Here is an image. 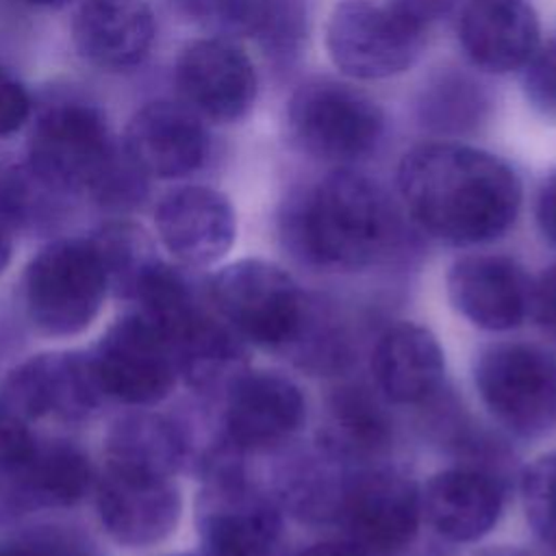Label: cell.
<instances>
[{
  "mask_svg": "<svg viewBox=\"0 0 556 556\" xmlns=\"http://www.w3.org/2000/svg\"><path fill=\"white\" fill-rule=\"evenodd\" d=\"M400 198L419 228L452 245L502 237L521 208V180L500 156L454 141L421 143L397 167Z\"/></svg>",
  "mask_w": 556,
  "mask_h": 556,
  "instance_id": "obj_1",
  "label": "cell"
},
{
  "mask_svg": "<svg viewBox=\"0 0 556 556\" xmlns=\"http://www.w3.org/2000/svg\"><path fill=\"white\" fill-rule=\"evenodd\" d=\"M293 252L330 269H363L400 241L402 222L389 193L365 174L337 169L293 193L282 211Z\"/></svg>",
  "mask_w": 556,
  "mask_h": 556,
  "instance_id": "obj_2",
  "label": "cell"
},
{
  "mask_svg": "<svg viewBox=\"0 0 556 556\" xmlns=\"http://www.w3.org/2000/svg\"><path fill=\"white\" fill-rule=\"evenodd\" d=\"M26 163L65 193H87L104 208H135L148 195L150 176L91 104L65 102L46 111L30 132Z\"/></svg>",
  "mask_w": 556,
  "mask_h": 556,
  "instance_id": "obj_3",
  "label": "cell"
},
{
  "mask_svg": "<svg viewBox=\"0 0 556 556\" xmlns=\"http://www.w3.org/2000/svg\"><path fill=\"white\" fill-rule=\"evenodd\" d=\"M208 291L217 315L243 341L269 350H291L313 308L282 267L261 258H241L222 267Z\"/></svg>",
  "mask_w": 556,
  "mask_h": 556,
  "instance_id": "obj_4",
  "label": "cell"
},
{
  "mask_svg": "<svg viewBox=\"0 0 556 556\" xmlns=\"http://www.w3.org/2000/svg\"><path fill=\"white\" fill-rule=\"evenodd\" d=\"M24 308L48 337H72L89 328L102 311L109 282L89 239H54L24 271Z\"/></svg>",
  "mask_w": 556,
  "mask_h": 556,
  "instance_id": "obj_5",
  "label": "cell"
},
{
  "mask_svg": "<svg viewBox=\"0 0 556 556\" xmlns=\"http://www.w3.org/2000/svg\"><path fill=\"white\" fill-rule=\"evenodd\" d=\"M287 130L295 148L326 163L369 156L384 135V113L365 91L337 80L311 78L287 104Z\"/></svg>",
  "mask_w": 556,
  "mask_h": 556,
  "instance_id": "obj_6",
  "label": "cell"
},
{
  "mask_svg": "<svg viewBox=\"0 0 556 556\" xmlns=\"http://www.w3.org/2000/svg\"><path fill=\"white\" fill-rule=\"evenodd\" d=\"M195 528L204 556H276L282 508L271 489L256 482L245 463H237L202 478Z\"/></svg>",
  "mask_w": 556,
  "mask_h": 556,
  "instance_id": "obj_7",
  "label": "cell"
},
{
  "mask_svg": "<svg viewBox=\"0 0 556 556\" xmlns=\"http://www.w3.org/2000/svg\"><path fill=\"white\" fill-rule=\"evenodd\" d=\"M473 382L493 419L521 439L556 432V354L506 341L480 352Z\"/></svg>",
  "mask_w": 556,
  "mask_h": 556,
  "instance_id": "obj_8",
  "label": "cell"
},
{
  "mask_svg": "<svg viewBox=\"0 0 556 556\" xmlns=\"http://www.w3.org/2000/svg\"><path fill=\"white\" fill-rule=\"evenodd\" d=\"M428 28L395 2H339L326 24V50L350 78L378 80L406 72L426 46Z\"/></svg>",
  "mask_w": 556,
  "mask_h": 556,
  "instance_id": "obj_9",
  "label": "cell"
},
{
  "mask_svg": "<svg viewBox=\"0 0 556 556\" xmlns=\"http://www.w3.org/2000/svg\"><path fill=\"white\" fill-rule=\"evenodd\" d=\"M421 517V489L413 478L384 463L350 467L334 521L343 539L371 556H389L415 539Z\"/></svg>",
  "mask_w": 556,
  "mask_h": 556,
  "instance_id": "obj_10",
  "label": "cell"
},
{
  "mask_svg": "<svg viewBox=\"0 0 556 556\" xmlns=\"http://www.w3.org/2000/svg\"><path fill=\"white\" fill-rule=\"evenodd\" d=\"M89 356L104 395L128 406L159 404L180 378L172 343L137 311L111 324Z\"/></svg>",
  "mask_w": 556,
  "mask_h": 556,
  "instance_id": "obj_11",
  "label": "cell"
},
{
  "mask_svg": "<svg viewBox=\"0 0 556 556\" xmlns=\"http://www.w3.org/2000/svg\"><path fill=\"white\" fill-rule=\"evenodd\" d=\"M217 404L224 439L245 456L282 450L306 421L300 387L267 369L248 367Z\"/></svg>",
  "mask_w": 556,
  "mask_h": 556,
  "instance_id": "obj_12",
  "label": "cell"
},
{
  "mask_svg": "<svg viewBox=\"0 0 556 556\" xmlns=\"http://www.w3.org/2000/svg\"><path fill=\"white\" fill-rule=\"evenodd\" d=\"M2 397L22 421L72 424L89 419L106 395L89 354L46 352L9 371Z\"/></svg>",
  "mask_w": 556,
  "mask_h": 556,
  "instance_id": "obj_13",
  "label": "cell"
},
{
  "mask_svg": "<svg viewBox=\"0 0 556 556\" xmlns=\"http://www.w3.org/2000/svg\"><path fill=\"white\" fill-rule=\"evenodd\" d=\"M176 85L185 104L202 119H243L258 91L250 56L230 39L204 37L187 43L176 61Z\"/></svg>",
  "mask_w": 556,
  "mask_h": 556,
  "instance_id": "obj_14",
  "label": "cell"
},
{
  "mask_svg": "<svg viewBox=\"0 0 556 556\" xmlns=\"http://www.w3.org/2000/svg\"><path fill=\"white\" fill-rule=\"evenodd\" d=\"M96 506L104 530L128 547L165 541L178 526L182 497L174 478L104 467L96 482Z\"/></svg>",
  "mask_w": 556,
  "mask_h": 556,
  "instance_id": "obj_15",
  "label": "cell"
},
{
  "mask_svg": "<svg viewBox=\"0 0 556 556\" xmlns=\"http://www.w3.org/2000/svg\"><path fill=\"white\" fill-rule=\"evenodd\" d=\"M154 224L165 250L185 267H208L222 261L237 237L230 200L204 185L167 191L156 204Z\"/></svg>",
  "mask_w": 556,
  "mask_h": 556,
  "instance_id": "obj_16",
  "label": "cell"
},
{
  "mask_svg": "<svg viewBox=\"0 0 556 556\" xmlns=\"http://www.w3.org/2000/svg\"><path fill=\"white\" fill-rule=\"evenodd\" d=\"M452 306L482 330H513L532 306V280L526 269L504 254H467L447 271Z\"/></svg>",
  "mask_w": 556,
  "mask_h": 556,
  "instance_id": "obj_17",
  "label": "cell"
},
{
  "mask_svg": "<svg viewBox=\"0 0 556 556\" xmlns=\"http://www.w3.org/2000/svg\"><path fill=\"white\" fill-rule=\"evenodd\" d=\"M124 146L148 176L182 178L206 161L208 132L187 104L154 100L135 111Z\"/></svg>",
  "mask_w": 556,
  "mask_h": 556,
  "instance_id": "obj_18",
  "label": "cell"
},
{
  "mask_svg": "<svg viewBox=\"0 0 556 556\" xmlns=\"http://www.w3.org/2000/svg\"><path fill=\"white\" fill-rule=\"evenodd\" d=\"M504 480L471 465L441 469L421 489V515L452 543L482 539L504 508Z\"/></svg>",
  "mask_w": 556,
  "mask_h": 556,
  "instance_id": "obj_19",
  "label": "cell"
},
{
  "mask_svg": "<svg viewBox=\"0 0 556 556\" xmlns=\"http://www.w3.org/2000/svg\"><path fill=\"white\" fill-rule=\"evenodd\" d=\"M458 37L471 63L491 74L528 65L539 50V17L528 0H467Z\"/></svg>",
  "mask_w": 556,
  "mask_h": 556,
  "instance_id": "obj_20",
  "label": "cell"
},
{
  "mask_svg": "<svg viewBox=\"0 0 556 556\" xmlns=\"http://www.w3.org/2000/svg\"><path fill=\"white\" fill-rule=\"evenodd\" d=\"M72 35L87 63L122 72L148 56L156 24L143 0H83L74 13Z\"/></svg>",
  "mask_w": 556,
  "mask_h": 556,
  "instance_id": "obj_21",
  "label": "cell"
},
{
  "mask_svg": "<svg viewBox=\"0 0 556 556\" xmlns=\"http://www.w3.org/2000/svg\"><path fill=\"white\" fill-rule=\"evenodd\" d=\"M371 374L389 402L424 404L441 389L443 350L426 326L400 321L378 337L371 352Z\"/></svg>",
  "mask_w": 556,
  "mask_h": 556,
  "instance_id": "obj_22",
  "label": "cell"
},
{
  "mask_svg": "<svg viewBox=\"0 0 556 556\" xmlns=\"http://www.w3.org/2000/svg\"><path fill=\"white\" fill-rule=\"evenodd\" d=\"M178 376L206 400L217 402L250 367L245 341L219 317L200 306L169 337Z\"/></svg>",
  "mask_w": 556,
  "mask_h": 556,
  "instance_id": "obj_23",
  "label": "cell"
},
{
  "mask_svg": "<svg viewBox=\"0 0 556 556\" xmlns=\"http://www.w3.org/2000/svg\"><path fill=\"white\" fill-rule=\"evenodd\" d=\"M93 484L89 458L67 441H37L9 467L17 515L80 502Z\"/></svg>",
  "mask_w": 556,
  "mask_h": 556,
  "instance_id": "obj_24",
  "label": "cell"
},
{
  "mask_svg": "<svg viewBox=\"0 0 556 556\" xmlns=\"http://www.w3.org/2000/svg\"><path fill=\"white\" fill-rule=\"evenodd\" d=\"M104 454L109 467L174 478L189 463V441L182 421L135 410L111 424Z\"/></svg>",
  "mask_w": 556,
  "mask_h": 556,
  "instance_id": "obj_25",
  "label": "cell"
},
{
  "mask_svg": "<svg viewBox=\"0 0 556 556\" xmlns=\"http://www.w3.org/2000/svg\"><path fill=\"white\" fill-rule=\"evenodd\" d=\"M315 443L348 467L376 465L391 447V421L369 389L348 384L330 397Z\"/></svg>",
  "mask_w": 556,
  "mask_h": 556,
  "instance_id": "obj_26",
  "label": "cell"
},
{
  "mask_svg": "<svg viewBox=\"0 0 556 556\" xmlns=\"http://www.w3.org/2000/svg\"><path fill=\"white\" fill-rule=\"evenodd\" d=\"M350 467L317 443L308 450L285 452L271 493L282 510L306 523H334Z\"/></svg>",
  "mask_w": 556,
  "mask_h": 556,
  "instance_id": "obj_27",
  "label": "cell"
},
{
  "mask_svg": "<svg viewBox=\"0 0 556 556\" xmlns=\"http://www.w3.org/2000/svg\"><path fill=\"white\" fill-rule=\"evenodd\" d=\"M89 241L104 269L109 291L130 302L150 271L161 263L152 237L132 222H109Z\"/></svg>",
  "mask_w": 556,
  "mask_h": 556,
  "instance_id": "obj_28",
  "label": "cell"
},
{
  "mask_svg": "<svg viewBox=\"0 0 556 556\" xmlns=\"http://www.w3.org/2000/svg\"><path fill=\"white\" fill-rule=\"evenodd\" d=\"M70 193L48 182L28 163L0 169V215L13 230L50 232L65 217Z\"/></svg>",
  "mask_w": 556,
  "mask_h": 556,
  "instance_id": "obj_29",
  "label": "cell"
},
{
  "mask_svg": "<svg viewBox=\"0 0 556 556\" xmlns=\"http://www.w3.org/2000/svg\"><path fill=\"white\" fill-rule=\"evenodd\" d=\"M489 111V96L471 76L445 70L421 91L417 102L419 122L439 135H465L480 126Z\"/></svg>",
  "mask_w": 556,
  "mask_h": 556,
  "instance_id": "obj_30",
  "label": "cell"
},
{
  "mask_svg": "<svg viewBox=\"0 0 556 556\" xmlns=\"http://www.w3.org/2000/svg\"><path fill=\"white\" fill-rule=\"evenodd\" d=\"M254 39L276 67H289L300 56L306 39L304 0H265Z\"/></svg>",
  "mask_w": 556,
  "mask_h": 556,
  "instance_id": "obj_31",
  "label": "cell"
},
{
  "mask_svg": "<svg viewBox=\"0 0 556 556\" xmlns=\"http://www.w3.org/2000/svg\"><path fill=\"white\" fill-rule=\"evenodd\" d=\"M521 500L536 536L556 549V452L539 456L521 476Z\"/></svg>",
  "mask_w": 556,
  "mask_h": 556,
  "instance_id": "obj_32",
  "label": "cell"
},
{
  "mask_svg": "<svg viewBox=\"0 0 556 556\" xmlns=\"http://www.w3.org/2000/svg\"><path fill=\"white\" fill-rule=\"evenodd\" d=\"M187 15L213 37H254L265 0H182Z\"/></svg>",
  "mask_w": 556,
  "mask_h": 556,
  "instance_id": "obj_33",
  "label": "cell"
},
{
  "mask_svg": "<svg viewBox=\"0 0 556 556\" xmlns=\"http://www.w3.org/2000/svg\"><path fill=\"white\" fill-rule=\"evenodd\" d=\"M523 91L528 102L545 117H556V41L539 46L526 65Z\"/></svg>",
  "mask_w": 556,
  "mask_h": 556,
  "instance_id": "obj_34",
  "label": "cell"
},
{
  "mask_svg": "<svg viewBox=\"0 0 556 556\" xmlns=\"http://www.w3.org/2000/svg\"><path fill=\"white\" fill-rule=\"evenodd\" d=\"M22 556H98L93 545L72 530L39 528L17 541Z\"/></svg>",
  "mask_w": 556,
  "mask_h": 556,
  "instance_id": "obj_35",
  "label": "cell"
},
{
  "mask_svg": "<svg viewBox=\"0 0 556 556\" xmlns=\"http://www.w3.org/2000/svg\"><path fill=\"white\" fill-rule=\"evenodd\" d=\"M30 115V96L24 83L0 67V137L17 132Z\"/></svg>",
  "mask_w": 556,
  "mask_h": 556,
  "instance_id": "obj_36",
  "label": "cell"
},
{
  "mask_svg": "<svg viewBox=\"0 0 556 556\" xmlns=\"http://www.w3.org/2000/svg\"><path fill=\"white\" fill-rule=\"evenodd\" d=\"M530 313L549 341L556 343V263L547 267L536 282H532Z\"/></svg>",
  "mask_w": 556,
  "mask_h": 556,
  "instance_id": "obj_37",
  "label": "cell"
},
{
  "mask_svg": "<svg viewBox=\"0 0 556 556\" xmlns=\"http://www.w3.org/2000/svg\"><path fill=\"white\" fill-rule=\"evenodd\" d=\"M33 434L26 428V421H22L0 397V467L22 456L28 445L33 443Z\"/></svg>",
  "mask_w": 556,
  "mask_h": 556,
  "instance_id": "obj_38",
  "label": "cell"
},
{
  "mask_svg": "<svg viewBox=\"0 0 556 556\" xmlns=\"http://www.w3.org/2000/svg\"><path fill=\"white\" fill-rule=\"evenodd\" d=\"M536 222L545 239L556 245V172L541 187L536 202Z\"/></svg>",
  "mask_w": 556,
  "mask_h": 556,
  "instance_id": "obj_39",
  "label": "cell"
},
{
  "mask_svg": "<svg viewBox=\"0 0 556 556\" xmlns=\"http://www.w3.org/2000/svg\"><path fill=\"white\" fill-rule=\"evenodd\" d=\"M393 2L426 28L432 22L441 20L454 4V0H393Z\"/></svg>",
  "mask_w": 556,
  "mask_h": 556,
  "instance_id": "obj_40",
  "label": "cell"
},
{
  "mask_svg": "<svg viewBox=\"0 0 556 556\" xmlns=\"http://www.w3.org/2000/svg\"><path fill=\"white\" fill-rule=\"evenodd\" d=\"M298 556H371V554L348 539H334V541L315 543L304 552H300Z\"/></svg>",
  "mask_w": 556,
  "mask_h": 556,
  "instance_id": "obj_41",
  "label": "cell"
},
{
  "mask_svg": "<svg viewBox=\"0 0 556 556\" xmlns=\"http://www.w3.org/2000/svg\"><path fill=\"white\" fill-rule=\"evenodd\" d=\"M13 254V228L0 215V274L7 269Z\"/></svg>",
  "mask_w": 556,
  "mask_h": 556,
  "instance_id": "obj_42",
  "label": "cell"
},
{
  "mask_svg": "<svg viewBox=\"0 0 556 556\" xmlns=\"http://www.w3.org/2000/svg\"><path fill=\"white\" fill-rule=\"evenodd\" d=\"M473 556H530V554L515 549V547H489V549L476 552Z\"/></svg>",
  "mask_w": 556,
  "mask_h": 556,
  "instance_id": "obj_43",
  "label": "cell"
},
{
  "mask_svg": "<svg viewBox=\"0 0 556 556\" xmlns=\"http://www.w3.org/2000/svg\"><path fill=\"white\" fill-rule=\"evenodd\" d=\"M0 556H22L17 541H0Z\"/></svg>",
  "mask_w": 556,
  "mask_h": 556,
  "instance_id": "obj_44",
  "label": "cell"
},
{
  "mask_svg": "<svg viewBox=\"0 0 556 556\" xmlns=\"http://www.w3.org/2000/svg\"><path fill=\"white\" fill-rule=\"evenodd\" d=\"M33 7H43V9H61L65 4H70L72 0H26Z\"/></svg>",
  "mask_w": 556,
  "mask_h": 556,
  "instance_id": "obj_45",
  "label": "cell"
},
{
  "mask_svg": "<svg viewBox=\"0 0 556 556\" xmlns=\"http://www.w3.org/2000/svg\"><path fill=\"white\" fill-rule=\"evenodd\" d=\"M174 556H204V554H174Z\"/></svg>",
  "mask_w": 556,
  "mask_h": 556,
  "instance_id": "obj_46",
  "label": "cell"
}]
</instances>
